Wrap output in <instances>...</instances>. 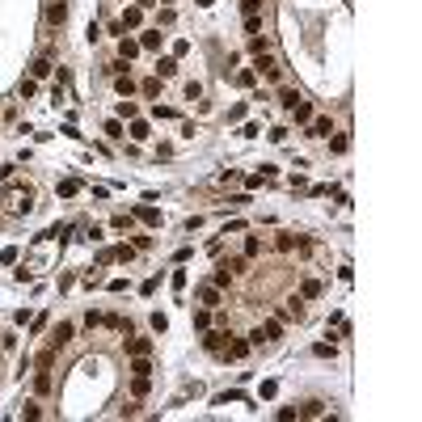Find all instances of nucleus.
Instances as JSON below:
<instances>
[{
    "mask_svg": "<svg viewBox=\"0 0 422 422\" xmlns=\"http://www.w3.org/2000/svg\"><path fill=\"white\" fill-rule=\"evenodd\" d=\"M262 334H266V338H283V321H275V316H271V321L262 325Z\"/></svg>",
    "mask_w": 422,
    "mask_h": 422,
    "instance_id": "16",
    "label": "nucleus"
},
{
    "mask_svg": "<svg viewBox=\"0 0 422 422\" xmlns=\"http://www.w3.org/2000/svg\"><path fill=\"white\" fill-rule=\"evenodd\" d=\"M64 17H68V0H46V21L64 26Z\"/></svg>",
    "mask_w": 422,
    "mask_h": 422,
    "instance_id": "2",
    "label": "nucleus"
},
{
    "mask_svg": "<svg viewBox=\"0 0 422 422\" xmlns=\"http://www.w3.org/2000/svg\"><path fill=\"white\" fill-rule=\"evenodd\" d=\"M198 5H203V9H211V5H216V0H198Z\"/></svg>",
    "mask_w": 422,
    "mask_h": 422,
    "instance_id": "35",
    "label": "nucleus"
},
{
    "mask_svg": "<svg viewBox=\"0 0 422 422\" xmlns=\"http://www.w3.org/2000/svg\"><path fill=\"white\" fill-rule=\"evenodd\" d=\"M275 393H279V384H275V380H262V397H266V401H271Z\"/></svg>",
    "mask_w": 422,
    "mask_h": 422,
    "instance_id": "32",
    "label": "nucleus"
},
{
    "mask_svg": "<svg viewBox=\"0 0 422 422\" xmlns=\"http://www.w3.org/2000/svg\"><path fill=\"white\" fill-rule=\"evenodd\" d=\"M228 283H232V271H228V266H220V271L211 275V287H228Z\"/></svg>",
    "mask_w": 422,
    "mask_h": 422,
    "instance_id": "12",
    "label": "nucleus"
},
{
    "mask_svg": "<svg viewBox=\"0 0 422 422\" xmlns=\"http://www.w3.org/2000/svg\"><path fill=\"white\" fill-rule=\"evenodd\" d=\"M257 30H262V17H245V34H249V38H253Z\"/></svg>",
    "mask_w": 422,
    "mask_h": 422,
    "instance_id": "26",
    "label": "nucleus"
},
{
    "mask_svg": "<svg viewBox=\"0 0 422 422\" xmlns=\"http://www.w3.org/2000/svg\"><path fill=\"white\" fill-rule=\"evenodd\" d=\"M203 346H207V350H224V334H207Z\"/></svg>",
    "mask_w": 422,
    "mask_h": 422,
    "instance_id": "20",
    "label": "nucleus"
},
{
    "mask_svg": "<svg viewBox=\"0 0 422 422\" xmlns=\"http://www.w3.org/2000/svg\"><path fill=\"white\" fill-rule=\"evenodd\" d=\"M253 68H257V72H262V76H266V80H279V68H275V64H271V60H257V64H253Z\"/></svg>",
    "mask_w": 422,
    "mask_h": 422,
    "instance_id": "14",
    "label": "nucleus"
},
{
    "mask_svg": "<svg viewBox=\"0 0 422 422\" xmlns=\"http://www.w3.org/2000/svg\"><path fill=\"white\" fill-rule=\"evenodd\" d=\"M30 76H34V80H46V76H51V60H46V55H38V60L30 64Z\"/></svg>",
    "mask_w": 422,
    "mask_h": 422,
    "instance_id": "4",
    "label": "nucleus"
},
{
    "mask_svg": "<svg viewBox=\"0 0 422 422\" xmlns=\"http://www.w3.org/2000/svg\"><path fill=\"white\" fill-rule=\"evenodd\" d=\"M228 355H232V359H245V355H249V342H232Z\"/></svg>",
    "mask_w": 422,
    "mask_h": 422,
    "instance_id": "21",
    "label": "nucleus"
},
{
    "mask_svg": "<svg viewBox=\"0 0 422 422\" xmlns=\"http://www.w3.org/2000/svg\"><path fill=\"white\" fill-rule=\"evenodd\" d=\"M300 296L304 300H316V296H321V283H316V279H304V283H300Z\"/></svg>",
    "mask_w": 422,
    "mask_h": 422,
    "instance_id": "10",
    "label": "nucleus"
},
{
    "mask_svg": "<svg viewBox=\"0 0 422 422\" xmlns=\"http://www.w3.org/2000/svg\"><path fill=\"white\" fill-rule=\"evenodd\" d=\"M241 13L245 17H257V13H262V0H241Z\"/></svg>",
    "mask_w": 422,
    "mask_h": 422,
    "instance_id": "18",
    "label": "nucleus"
},
{
    "mask_svg": "<svg viewBox=\"0 0 422 422\" xmlns=\"http://www.w3.org/2000/svg\"><path fill=\"white\" fill-rule=\"evenodd\" d=\"M198 300H203V304H216V287L203 283V287H198Z\"/></svg>",
    "mask_w": 422,
    "mask_h": 422,
    "instance_id": "22",
    "label": "nucleus"
},
{
    "mask_svg": "<svg viewBox=\"0 0 422 422\" xmlns=\"http://www.w3.org/2000/svg\"><path fill=\"white\" fill-rule=\"evenodd\" d=\"M119 114L123 119H135V101H119Z\"/></svg>",
    "mask_w": 422,
    "mask_h": 422,
    "instance_id": "30",
    "label": "nucleus"
},
{
    "mask_svg": "<svg viewBox=\"0 0 422 422\" xmlns=\"http://www.w3.org/2000/svg\"><path fill=\"white\" fill-rule=\"evenodd\" d=\"M173 72H178V55H165V60L156 64V76L165 80V76H173Z\"/></svg>",
    "mask_w": 422,
    "mask_h": 422,
    "instance_id": "6",
    "label": "nucleus"
},
{
    "mask_svg": "<svg viewBox=\"0 0 422 422\" xmlns=\"http://www.w3.org/2000/svg\"><path fill=\"white\" fill-rule=\"evenodd\" d=\"M253 80H257V72H249V68H245V72H237V85H241V89H249Z\"/></svg>",
    "mask_w": 422,
    "mask_h": 422,
    "instance_id": "23",
    "label": "nucleus"
},
{
    "mask_svg": "<svg viewBox=\"0 0 422 422\" xmlns=\"http://www.w3.org/2000/svg\"><path fill=\"white\" fill-rule=\"evenodd\" d=\"M312 350H316V355H321V359H325V355H330V359H334V342H316Z\"/></svg>",
    "mask_w": 422,
    "mask_h": 422,
    "instance_id": "31",
    "label": "nucleus"
},
{
    "mask_svg": "<svg viewBox=\"0 0 422 422\" xmlns=\"http://www.w3.org/2000/svg\"><path fill=\"white\" fill-rule=\"evenodd\" d=\"M291 114H296V123H308V119H312V106H308V101L300 97L296 106H291Z\"/></svg>",
    "mask_w": 422,
    "mask_h": 422,
    "instance_id": "9",
    "label": "nucleus"
},
{
    "mask_svg": "<svg viewBox=\"0 0 422 422\" xmlns=\"http://www.w3.org/2000/svg\"><path fill=\"white\" fill-rule=\"evenodd\" d=\"M156 5H169V0H156Z\"/></svg>",
    "mask_w": 422,
    "mask_h": 422,
    "instance_id": "36",
    "label": "nucleus"
},
{
    "mask_svg": "<svg viewBox=\"0 0 422 422\" xmlns=\"http://www.w3.org/2000/svg\"><path fill=\"white\" fill-rule=\"evenodd\" d=\"M139 51H144V46H139L135 38H123L119 42V55H123V60H131V55H139Z\"/></svg>",
    "mask_w": 422,
    "mask_h": 422,
    "instance_id": "11",
    "label": "nucleus"
},
{
    "mask_svg": "<svg viewBox=\"0 0 422 422\" xmlns=\"http://www.w3.org/2000/svg\"><path fill=\"white\" fill-rule=\"evenodd\" d=\"M131 389H135V397H144V393H148V376H135Z\"/></svg>",
    "mask_w": 422,
    "mask_h": 422,
    "instance_id": "33",
    "label": "nucleus"
},
{
    "mask_svg": "<svg viewBox=\"0 0 422 422\" xmlns=\"http://www.w3.org/2000/svg\"><path fill=\"white\" fill-rule=\"evenodd\" d=\"M135 5H139V9H152V5H156V0H135Z\"/></svg>",
    "mask_w": 422,
    "mask_h": 422,
    "instance_id": "34",
    "label": "nucleus"
},
{
    "mask_svg": "<svg viewBox=\"0 0 422 422\" xmlns=\"http://www.w3.org/2000/svg\"><path fill=\"white\" fill-rule=\"evenodd\" d=\"M139 46H148V51H156V46H161V30H152V34H144V38H139Z\"/></svg>",
    "mask_w": 422,
    "mask_h": 422,
    "instance_id": "19",
    "label": "nucleus"
},
{
    "mask_svg": "<svg viewBox=\"0 0 422 422\" xmlns=\"http://www.w3.org/2000/svg\"><path fill=\"white\" fill-rule=\"evenodd\" d=\"M131 372H135V376H148V372H152V363H148V355H135V363H131Z\"/></svg>",
    "mask_w": 422,
    "mask_h": 422,
    "instance_id": "17",
    "label": "nucleus"
},
{
    "mask_svg": "<svg viewBox=\"0 0 422 422\" xmlns=\"http://www.w3.org/2000/svg\"><path fill=\"white\" fill-rule=\"evenodd\" d=\"M131 139H148V123L135 119V123H131Z\"/></svg>",
    "mask_w": 422,
    "mask_h": 422,
    "instance_id": "25",
    "label": "nucleus"
},
{
    "mask_svg": "<svg viewBox=\"0 0 422 422\" xmlns=\"http://www.w3.org/2000/svg\"><path fill=\"white\" fill-rule=\"evenodd\" d=\"M127 350H131V355H148L152 342H148V338H131V342H127Z\"/></svg>",
    "mask_w": 422,
    "mask_h": 422,
    "instance_id": "13",
    "label": "nucleus"
},
{
    "mask_svg": "<svg viewBox=\"0 0 422 422\" xmlns=\"http://www.w3.org/2000/svg\"><path fill=\"white\" fill-rule=\"evenodd\" d=\"M0 203H5L9 216H26V211L34 207V190H30L26 182H9V190L0 194Z\"/></svg>",
    "mask_w": 422,
    "mask_h": 422,
    "instance_id": "1",
    "label": "nucleus"
},
{
    "mask_svg": "<svg viewBox=\"0 0 422 422\" xmlns=\"http://www.w3.org/2000/svg\"><path fill=\"white\" fill-rule=\"evenodd\" d=\"M257 249H262V241H257V237L245 241V257H257Z\"/></svg>",
    "mask_w": 422,
    "mask_h": 422,
    "instance_id": "29",
    "label": "nucleus"
},
{
    "mask_svg": "<svg viewBox=\"0 0 422 422\" xmlns=\"http://www.w3.org/2000/svg\"><path fill=\"white\" fill-rule=\"evenodd\" d=\"M135 220H144V224H161V211L156 207H135Z\"/></svg>",
    "mask_w": 422,
    "mask_h": 422,
    "instance_id": "8",
    "label": "nucleus"
},
{
    "mask_svg": "<svg viewBox=\"0 0 422 422\" xmlns=\"http://www.w3.org/2000/svg\"><path fill=\"white\" fill-rule=\"evenodd\" d=\"M34 389H38V393H46V389H51V367H42L38 376H34Z\"/></svg>",
    "mask_w": 422,
    "mask_h": 422,
    "instance_id": "15",
    "label": "nucleus"
},
{
    "mask_svg": "<svg viewBox=\"0 0 422 422\" xmlns=\"http://www.w3.org/2000/svg\"><path fill=\"white\" fill-rule=\"evenodd\" d=\"M308 131H312L316 139H325V135H334V123H330V119H308Z\"/></svg>",
    "mask_w": 422,
    "mask_h": 422,
    "instance_id": "5",
    "label": "nucleus"
},
{
    "mask_svg": "<svg viewBox=\"0 0 422 422\" xmlns=\"http://www.w3.org/2000/svg\"><path fill=\"white\" fill-rule=\"evenodd\" d=\"M76 190H80V182H72V178H68V182H60V194H64V198H72Z\"/></svg>",
    "mask_w": 422,
    "mask_h": 422,
    "instance_id": "24",
    "label": "nucleus"
},
{
    "mask_svg": "<svg viewBox=\"0 0 422 422\" xmlns=\"http://www.w3.org/2000/svg\"><path fill=\"white\" fill-rule=\"evenodd\" d=\"M139 21H144V9L135 5V9H127V13H123V21H119V30H135Z\"/></svg>",
    "mask_w": 422,
    "mask_h": 422,
    "instance_id": "3",
    "label": "nucleus"
},
{
    "mask_svg": "<svg viewBox=\"0 0 422 422\" xmlns=\"http://www.w3.org/2000/svg\"><path fill=\"white\" fill-rule=\"evenodd\" d=\"M144 93H148V97H156V93H161V76H152V80H144Z\"/></svg>",
    "mask_w": 422,
    "mask_h": 422,
    "instance_id": "27",
    "label": "nucleus"
},
{
    "mask_svg": "<svg viewBox=\"0 0 422 422\" xmlns=\"http://www.w3.org/2000/svg\"><path fill=\"white\" fill-rule=\"evenodd\" d=\"M68 338H72V325H68V321H64V325H60V330H55V334H51V346H55V350H60V346H68Z\"/></svg>",
    "mask_w": 422,
    "mask_h": 422,
    "instance_id": "7",
    "label": "nucleus"
},
{
    "mask_svg": "<svg viewBox=\"0 0 422 422\" xmlns=\"http://www.w3.org/2000/svg\"><path fill=\"white\" fill-rule=\"evenodd\" d=\"M114 85H119V93H131V89H135V80H131V76H123V72H119V80H114Z\"/></svg>",
    "mask_w": 422,
    "mask_h": 422,
    "instance_id": "28",
    "label": "nucleus"
}]
</instances>
